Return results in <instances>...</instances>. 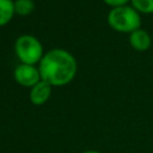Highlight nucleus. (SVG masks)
<instances>
[{
	"label": "nucleus",
	"instance_id": "1",
	"mask_svg": "<svg viewBox=\"0 0 153 153\" xmlns=\"http://www.w3.org/2000/svg\"><path fill=\"white\" fill-rule=\"evenodd\" d=\"M41 79L51 86H65L69 84L78 71L75 57L67 50L55 48L47 51L38 66Z\"/></svg>",
	"mask_w": 153,
	"mask_h": 153
},
{
	"label": "nucleus",
	"instance_id": "2",
	"mask_svg": "<svg viewBox=\"0 0 153 153\" xmlns=\"http://www.w3.org/2000/svg\"><path fill=\"white\" fill-rule=\"evenodd\" d=\"M108 23L117 32L131 33L140 29L141 17L133 6L126 5L110 10L108 14Z\"/></svg>",
	"mask_w": 153,
	"mask_h": 153
},
{
	"label": "nucleus",
	"instance_id": "3",
	"mask_svg": "<svg viewBox=\"0 0 153 153\" xmlns=\"http://www.w3.org/2000/svg\"><path fill=\"white\" fill-rule=\"evenodd\" d=\"M14 53L20 63L33 65L43 57V45L41 41L32 35H22L14 43Z\"/></svg>",
	"mask_w": 153,
	"mask_h": 153
},
{
	"label": "nucleus",
	"instance_id": "4",
	"mask_svg": "<svg viewBox=\"0 0 153 153\" xmlns=\"http://www.w3.org/2000/svg\"><path fill=\"white\" fill-rule=\"evenodd\" d=\"M13 76L19 85L30 87V88L42 80L38 67H35L33 65H25V63H19L16 67L13 72Z\"/></svg>",
	"mask_w": 153,
	"mask_h": 153
},
{
	"label": "nucleus",
	"instance_id": "5",
	"mask_svg": "<svg viewBox=\"0 0 153 153\" xmlns=\"http://www.w3.org/2000/svg\"><path fill=\"white\" fill-rule=\"evenodd\" d=\"M51 87L53 86L45 82L44 80L38 81L35 86L30 88V93H29L30 102L33 105H43L44 103H47L51 96Z\"/></svg>",
	"mask_w": 153,
	"mask_h": 153
},
{
	"label": "nucleus",
	"instance_id": "6",
	"mask_svg": "<svg viewBox=\"0 0 153 153\" xmlns=\"http://www.w3.org/2000/svg\"><path fill=\"white\" fill-rule=\"evenodd\" d=\"M129 43L134 50L145 51L151 47V36L148 35L147 31L142 29H137L130 33Z\"/></svg>",
	"mask_w": 153,
	"mask_h": 153
},
{
	"label": "nucleus",
	"instance_id": "7",
	"mask_svg": "<svg viewBox=\"0 0 153 153\" xmlns=\"http://www.w3.org/2000/svg\"><path fill=\"white\" fill-rule=\"evenodd\" d=\"M14 1L0 0V26L8 24L14 16Z\"/></svg>",
	"mask_w": 153,
	"mask_h": 153
},
{
	"label": "nucleus",
	"instance_id": "8",
	"mask_svg": "<svg viewBox=\"0 0 153 153\" xmlns=\"http://www.w3.org/2000/svg\"><path fill=\"white\" fill-rule=\"evenodd\" d=\"M35 8L32 0H14V12L19 16H27Z\"/></svg>",
	"mask_w": 153,
	"mask_h": 153
},
{
	"label": "nucleus",
	"instance_id": "9",
	"mask_svg": "<svg viewBox=\"0 0 153 153\" xmlns=\"http://www.w3.org/2000/svg\"><path fill=\"white\" fill-rule=\"evenodd\" d=\"M130 2L139 13H153V0H130Z\"/></svg>",
	"mask_w": 153,
	"mask_h": 153
},
{
	"label": "nucleus",
	"instance_id": "10",
	"mask_svg": "<svg viewBox=\"0 0 153 153\" xmlns=\"http://www.w3.org/2000/svg\"><path fill=\"white\" fill-rule=\"evenodd\" d=\"M106 5H109L110 7L115 8V7H121V6H126L130 0H103Z\"/></svg>",
	"mask_w": 153,
	"mask_h": 153
},
{
	"label": "nucleus",
	"instance_id": "11",
	"mask_svg": "<svg viewBox=\"0 0 153 153\" xmlns=\"http://www.w3.org/2000/svg\"><path fill=\"white\" fill-rule=\"evenodd\" d=\"M81 153H100L98 151H93V149H90V151H85V152H81Z\"/></svg>",
	"mask_w": 153,
	"mask_h": 153
}]
</instances>
